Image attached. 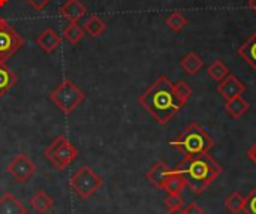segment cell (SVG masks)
<instances>
[{
  "label": "cell",
  "instance_id": "obj_1",
  "mask_svg": "<svg viewBox=\"0 0 256 214\" xmlns=\"http://www.w3.org/2000/svg\"><path fill=\"white\" fill-rule=\"evenodd\" d=\"M138 104L148 114H152L159 124H168L171 118L184 108L176 93L174 82L164 75L159 76L152 87L140 96Z\"/></svg>",
  "mask_w": 256,
  "mask_h": 214
},
{
  "label": "cell",
  "instance_id": "obj_2",
  "mask_svg": "<svg viewBox=\"0 0 256 214\" xmlns=\"http://www.w3.org/2000/svg\"><path fill=\"white\" fill-rule=\"evenodd\" d=\"M174 170L182 174L186 182V188H189L195 195L204 194L224 172L222 166L208 153L184 158Z\"/></svg>",
  "mask_w": 256,
  "mask_h": 214
},
{
  "label": "cell",
  "instance_id": "obj_3",
  "mask_svg": "<svg viewBox=\"0 0 256 214\" xmlns=\"http://www.w3.org/2000/svg\"><path fill=\"white\" fill-rule=\"evenodd\" d=\"M170 146L177 148L184 158H190L208 153L214 146V141L200 124L192 123L178 135V138L170 141Z\"/></svg>",
  "mask_w": 256,
  "mask_h": 214
},
{
  "label": "cell",
  "instance_id": "obj_4",
  "mask_svg": "<svg viewBox=\"0 0 256 214\" xmlns=\"http://www.w3.org/2000/svg\"><path fill=\"white\" fill-rule=\"evenodd\" d=\"M50 99L54 105L63 112L70 114L74 112L86 99V93L70 80H63L51 93Z\"/></svg>",
  "mask_w": 256,
  "mask_h": 214
},
{
  "label": "cell",
  "instance_id": "obj_5",
  "mask_svg": "<svg viewBox=\"0 0 256 214\" xmlns=\"http://www.w3.org/2000/svg\"><path fill=\"white\" fill-rule=\"evenodd\" d=\"M44 156L57 170L63 171L78 158V150L64 135H60L44 150Z\"/></svg>",
  "mask_w": 256,
  "mask_h": 214
},
{
  "label": "cell",
  "instance_id": "obj_6",
  "mask_svg": "<svg viewBox=\"0 0 256 214\" xmlns=\"http://www.w3.org/2000/svg\"><path fill=\"white\" fill-rule=\"evenodd\" d=\"M104 184L100 176H98L88 165H82L69 180V186L81 200H88Z\"/></svg>",
  "mask_w": 256,
  "mask_h": 214
},
{
  "label": "cell",
  "instance_id": "obj_7",
  "mask_svg": "<svg viewBox=\"0 0 256 214\" xmlns=\"http://www.w3.org/2000/svg\"><path fill=\"white\" fill-rule=\"evenodd\" d=\"M24 38L14 30L12 27L8 26V22L4 26L0 27V62H4L6 58L12 57L15 52H18L22 45H24Z\"/></svg>",
  "mask_w": 256,
  "mask_h": 214
},
{
  "label": "cell",
  "instance_id": "obj_8",
  "mask_svg": "<svg viewBox=\"0 0 256 214\" xmlns=\"http://www.w3.org/2000/svg\"><path fill=\"white\" fill-rule=\"evenodd\" d=\"M8 174H10L18 183H26L32 178V176L36 172L34 164L30 160L27 154H16L6 166Z\"/></svg>",
  "mask_w": 256,
  "mask_h": 214
},
{
  "label": "cell",
  "instance_id": "obj_9",
  "mask_svg": "<svg viewBox=\"0 0 256 214\" xmlns=\"http://www.w3.org/2000/svg\"><path fill=\"white\" fill-rule=\"evenodd\" d=\"M246 92V86L234 75H228L225 80L220 81L219 87H218V93L225 99V100H231L234 98L242 96Z\"/></svg>",
  "mask_w": 256,
  "mask_h": 214
},
{
  "label": "cell",
  "instance_id": "obj_10",
  "mask_svg": "<svg viewBox=\"0 0 256 214\" xmlns=\"http://www.w3.org/2000/svg\"><path fill=\"white\" fill-rule=\"evenodd\" d=\"M171 172H172V168H170L166 164H164V162H156V164L148 170V172H147V180H148L153 186H156L158 189H162V190H164L165 183H166V180L170 178Z\"/></svg>",
  "mask_w": 256,
  "mask_h": 214
},
{
  "label": "cell",
  "instance_id": "obj_11",
  "mask_svg": "<svg viewBox=\"0 0 256 214\" xmlns=\"http://www.w3.org/2000/svg\"><path fill=\"white\" fill-rule=\"evenodd\" d=\"M36 44L38 46L45 52V54H52L62 44V38L60 34L52 30V28H45L38 38H36Z\"/></svg>",
  "mask_w": 256,
  "mask_h": 214
},
{
  "label": "cell",
  "instance_id": "obj_12",
  "mask_svg": "<svg viewBox=\"0 0 256 214\" xmlns=\"http://www.w3.org/2000/svg\"><path fill=\"white\" fill-rule=\"evenodd\" d=\"M87 12V8L80 0H66L60 6V14L63 18H66L69 22H78Z\"/></svg>",
  "mask_w": 256,
  "mask_h": 214
},
{
  "label": "cell",
  "instance_id": "obj_13",
  "mask_svg": "<svg viewBox=\"0 0 256 214\" xmlns=\"http://www.w3.org/2000/svg\"><path fill=\"white\" fill-rule=\"evenodd\" d=\"M0 214H27V208L14 195L4 194L0 198Z\"/></svg>",
  "mask_w": 256,
  "mask_h": 214
},
{
  "label": "cell",
  "instance_id": "obj_14",
  "mask_svg": "<svg viewBox=\"0 0 256 214\" xmlns=\"http://www.w3.org/2000/svg\"><path fill=\"white\" fill-rule=\"evenodd\" d=\"M15 84H16V75L4 62H0V98L8 94Z\"/></svg>",
  "mask_w": 256,
  "mask_h": 214
},
{
  "label": "cell",
  "instance_id": "obj_15",
  "mask_svg": "<svg viewBox=\"0 0 256 214\" xmlns=\"http://www.w3.org/2000/svg\"><path fill=\"white\" fill-rule=\"evenodd\" d=\"M238 56L249 64L254 68L256 72V32L250 36V39L248 42H244L240 48H238Z\"/></svg>",
  "mask_w": 256,
  "mask_h": 214
},
{
  "label": "cell",
  "instance_id": "obj_16",
  "mask_svg": "<svg viewBox=\"0 0 256 214\" xmlns=\"http://www.w3.org/2000/svg\"><path fill=\"white\" fill-rule=\"evenodd\" d=\"M30 204H32V208H33L34 212L44 214L46 213L48 210H51V207L54 206V200H52L50 195H46L45 190L40 189V190H38V192L32 196Z\"/></svg>",
  "mask_w": 256,
  "mask_h": 214
},
{
  "label": "cell",
  "instance_id": "obj_17",
  "mask_svg": "<svg viewBox=\"0 0 256 214\" xmlns=\"http://www.w3.org/2000/svg\"><path fill=\"white\" fill-rule=\"evenodd\" d=\"M184 189H186V182H184V178L182 177V174H178V172L172 168V172H171L170 178L166 180L164 190L168 192V195H182V192H183Z\"/></svg>",
  "mask_w": 256,
  "mask_h": 214
},
{
  "label": "cell",
  "instance_id": "obj_18",
  "mask_svg": "<svg viewBox=\"0 0 256 214\" xmlns=\"http://www.w3.org/2000/svg\"><path fill=\"white\" fill-rule=\"evenodd\" d=\"M225 110L228 111V114L234 118H240L242 116H244L249 110V104L242 98H234L231 100H226L225 102Z\"/></svg>",
  "mask_w": 256,
  "mask_h": 214
},
{
  "label": "cell",
  "instance_id": "obj_19",
  "mask_svg": "<svg viewBox=\"0 0 256 214\" xmlns=\"http://www.w3.org/2000/svg\"><path fill=\"white\" fill-rule=\"evenodd\" d=\"M180 64H182L184 72H188L189 75H195V74H198L202 69L204 62H202V58L196 52H189L188 56H184L182 58Z\"/></svg>",
  "mask_w": 256,
  "mask_h": 214
},
{
  "label": "cell",
  "instance_id": "obj_20",
  "mask_svg": "<svg viewBox=\"0 0 256 214\" xmlns=\"http://www.w3.org/2000/svg\"><path fill=\"white\" fill-rule=\"evenodd\" d=\"M82 28H84V32H87L90 36L98 38V36H100V34L106 30V22H105L100 16L92 15V16L86 21V24H84Z\"/></svg>",
  "mask_w": 256,
  "mask_h": 214
},
{
  "label": "cell",
  "instance_id": "obj_21",
  "mask_svg": "<svg viewBox=\"0 0 256 214\" xmlns=\"http://www.w3.org/2000/svg\"><path fill=\"white\" fill-rule=\"evenodd\" d=\"M84 28L78 22H69L63 30V39L70 45H76L84 38Z\"/></svg>",
  "mask_w": 256,
  "mask_h": 214
},
{
  "label": "cell",
  "instance_id": "obj_22",
  "mask_svg": "<svg viewBox=\"0 0 256 214\" xmlns=\"http://www.w3.org/2000/svg\"><path fill=\"white\" fill-rule=\"evenodd\" d=\"M207 72H208V75H210L214 81H218V82H220L222 80H225V78L230 75V69L226 68V64H225L222 60L213 62V63L208 66Z\"/></svg>",
  "mask_w": 256,
  "mask_h": 214
},
{
  "label": "cell",
  "instance_id": "obj_23",
  "mask_svg": "<svg viewBox=\"0 0 256 214\" xmlns=\"http://www.w3.org/2000/svg\"><path fill=\"white\" fill-rule=\"evenodd\" d=\"M225 207L230 213L238 214L244 208V198L238 192H232L226 200H225Z\"/></svg>",
  "mask_w": 256,
  "mask_h": 214
},
{
  "label": "cell",
  "instance_id": "obj_24",
  "mask_svg": "<svg viewBox=\"0 0 256 214\" xmlns=\"http://www.w3.org/2000/svg\"><path fill=\"white\" fill-rule=\"evenodd\" d=\"M188 18L180 14V12H172L168 18H166V26L172 30V32H180L188 26Z\"/></svg>",
  "mask_w": 256,
  "mask_h": 214
},
{
  "label": "cell",
  "instance_id": "obj_25",
  "mask_svg": "<svg viewBox=\"0 0 256 214\" xmlns=\"http://www.w3.org/2000/svg\"><path fill=\"white\" fill-rule=\"evenodd\" d=\"M174 88H176V93H177L180 102L183 105H186L189 102L190 96H192V87L188 82H184V81H178V82L174 84Z\"/></svg>",
  "mask_w": 256,
  "mask_h": 214
},
{
  "label": "cell",
  "instance_id": "obj_26",
  "mask_svg": "<svg viewBox=\"0 0 256 214\" xmlns=\"http://www.w3.org/2000/svg\"><path fill=\"white\" fill-rule=\"evenodd\" d=\"M244 214H256V186L254 190L244 198V208H243Z\"/></svg>",
  "mask_w": 256,
  "mask_h": 214
},
{
  "label": "cell",
  "instance_id": "obj_27",
  "mask_svg": "<svg viewBox=\"0 0 256 214\" xmlns=\"http://www.w3.org/2000/svg\"><path fill=\"white\" fill-rule=\"evenodd\" d=\"M164 204L166 206L168 210L171 208H183V200H182V195H168L166 200L164 201Z\"/></svg>",
  "mask_w": 256,
  "mask_h": 214
},
{
  "label": "cell",
  "instance_id": "obj_28",
  "mask_svg": "<svg viewBox=\"0 0 256 214\" xmlns=\"http://www.w3.org/2000/svg\"><path fill=\"white\" fill-rule=\"evenodd\" d=\"M33 9H36V10H42L48 3H51L52 0H26Z\"/></svg>",
  "mask_w": 256,
  "mask_h": 214
},
{
  "label": "cell",
  "instance_id": "obj_29",
  "mask_svg": "<svg viewBox=\"0 0 256 214\" xmlns=\"http://www.w3.org/2000/svg\"><path fill=\"white\" fill-rule=\"evenodd\" d=\"M183 212H184V214H204V210L196 202H190Z\"/></svg>",
  "mask_w": 256,
  "mask_h": 214
},
{
  "label": "cell",
  "instance_id": "obj_30",
  "mask_svg": "<svg viewBox=\"0 0 256 214\" xmlns=\"http://www.w3.org/2000/svg\"><path fill=\"white\" fill-rule=\"evenodd\" d=\"M248 156H249V159L254 162L256 165V142L249 148V152H248Z\"/></svg>",
  "mask_w": 256,
  "mask_h": 214
},
{
  "label": "cell",
  "instance_id": "obj_31",
  "mask_svg": "<svg viewBox=\"0 0 256 214\" xmlns=\"http://www.w3.org/2000/svg\"><path fill=\"white\" fill-rule=\"evenodd\" d=\"M165 214H184V212H183V208H171Z\"/></svg>",
  "mask_w": 256,
  "mask_h": 214
},
{
  "label": "cell",
  "instance_id": "obj_32",
  "mask_svg": "<svg viewBox=\"0 0 256 214\" xmlns=\"http://www.w3.org/2000/svg\"><path fill=\"white\" fill-rule=\"evenodd\" d=\"M248 6H249V9H250L252 12H255L256 14V0H249V2H248Z\"/></svg>",
  "mask_w": 256,
  "mask_h": 214
},
{
  "label": "cell",
  "instance_id": "obj_33",
  "mask_svg": "<svg viewBox=\"0 0 256 214\" xmlns=\"http://www.w3.org/2000/svg\"><path fill=\"white\" fill-rule=\"evenodd\" d=\"M4 24H6V21H4L3 18H0V27H2V26H4Z\"/></svg>",
  "mask_w": 256,
  "mask_h": 214
}]
</instances>
